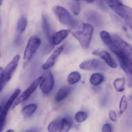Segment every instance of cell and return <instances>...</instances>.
Segmentation results:
<instances>
[{
  "label": "cell",
  "instance_id": "obj_15",
  "mask_svg": "<svg viewBox=\"0 0 132 132\" xmlns=\"http://www.w3.org/2000/svg\"><path fill=\"white\" fill-rule=\"evenodd\" d=\"M70 31L64 30L57 31L52 34V40L54 45H57L64 40L69 34Z\"/></svg>",
  "mask_w": 132,
  "mask_h": 132
},
{
  "label": "cell",
  "instance_id": "obj_34",
  "mask_svg": "<svg viewBox=\"0 0 132 132\" xmlns=\"http://www.w3.org/2000/svg\"><path fill=\"white\" fill-rule=\"evenodd\" d=\"M74 1H79V0H74Z\"/></svg>",
  "mask_w": 132,
  "mask_h": 132
},
{
  "label": "cell",
  "instance_id": "obj_24",
  "mask_svg": "<svg viewBox=\"0 0 132 132\" xmlns=\"http://www.w3.org/2000/svg\"><path fill=\"white\" fill-rule=\"evenodd\" d=\"M125 80L124 78H119L114 81L113 85L116 90L119 92H121L125 89Z\"/></svg>",
  "mask_w": 132,
  "mask_h": 132
},
{
  "label": "cell",
  "instance_id": "obj_25",
  "mask_svg": "<svg viewBox=\"0 0 132 132\" xmlns=\"http://www.w3.org/2000/svg\"><path fill=\"white\" fill-rule=\"evenodd\" d=\"M88 117V115L84 112H79L75 115L76 121L78 123H82L85 121Z\"/></svg>",
  "mask_w": 132,
  "mask_h": 132
},
{
  "label": "cell",
  "instance_id": "obj_11",
  "mask_svg": "<svg viewBox=\"0 0 132 132\" xmlns=\"http://www.w3.org/2000/svg\"><path fill=\"white\" fill-rule=\"evenodd\" d=\"M85 18L87 21L97 27L103 25L104 21L102 17L98 13L93 10H90L85 13Z\"/></svg>",
  "mask_w": 132,
  "mask_h": 132
},
{
  "label": "cell",
  "instance_id": "obj_23",
  "mask_svg": "<svg viewBox=\"0 0 132 132\" xmlns=\"http://www.w3.org/2000/svg\"><path fill=\"white\" fill-rule=\"evenodd\" d=\"M61 123V119H56L48 125L47 130L49 132H55L60 129Z\"/></svg>",
  "mask_w": 132,
  "mask_h": 132
},
{
  "label": "cell",
  "instance_id": "obj_14",
  "mask_svg": "<svg viewBox=\"0 0 132 132\" xmlns=\"http://www.w3.org/2000/svg\"><path fill=\"white\" fill-rule=\"evenodd\" d=\"M105 3L119 16L124 10L126 5H123L120 0H103Z\"/></svg>",
  "mask_w": 132,
  "mask_h": 132
},
{
  "label": "cell",
  "instance_id": "obj_32",
  "mask_svg": "<svg viewBox=\"0 0 132 132\" xmlns=\"http://www.w3.org/2000/svg\"><path fill=\"white\" fill-rule=\"evenodd\" d=\"M1 110H2V107L1 106H0V113L1 112Z\"/></svg>",
  "mask_w": 132,
  "mask_h": 132
},
{
  "label": "cell",
  "instance_id": "obj_26",
  "mask_svg": "<svg viewBox=\"0 0 132 132\" xmlns=\"http://www.w3.org/2000/svg\"><path fill=\"white\" fill-rule=\"evenodd\" d=\"M127 106V101L126 96H122L119 104L120 113L122 114L126 109Z\"/></svg>",
  "mask_w": 132,
  "mask_h": 132
},
{
  "label": "cell",
  "instance_id": "obj_21",
  "mask_svg": "<svg viewBox=\"0 0 132 132\" xmlns=\"http://www.w3.org/2000/svg\"><path fill=\"white\" fill-rule=\"evenodd\" d=\"M104 76L99 73H94L91 76L90 82L94 86H98L102 83L104 80Z\"/></svg>",
  "mask_w": 132,
  "mask_h": 132
},
{
  "label": "cell",
  "instance_id": "obj_29",
  "mask_svg": "<svg viewBox=\"0 0 132 132\" xmlns=\"http://www.w3.org/2000/svg\"><path fill=\"white\" fill-rule=\"evenodd\" d=\"M109 117L110 119L112 121H116L117 120V115L116 112L113 110H111L109 113Z\"/></svg>",
  "mask_w": 132,
  "mask_h": 132
},
{
  "label": "cell",
  "instance_id": "obj_28",
  "mask_svg": "<svg viewBox=\"0 0 132 132\" xmlns=\"http://www.w3.org/2000/svg\"><path fill=\"white\" fill-rule=\"evenodd\" d=\"M102 131L103 132H112V126L109 123H105L103 126Z\"/></svg>",
  "mask_w": 132,
  "mask_h": 132
},
{
  "label": "cell",
  "instance_id": "obj_22",
  "mask_svg": "<svg viewBox=\"0 0 132 132\" xmlns=\"http://www.w3.org/2000/svg\"><path fill=\"white\" fill-rule=\"evenodd\" d=\"M69 7L74 15L77 16L80 13L81 6L78 1L72 0L69 4Z\"/></svg>",
  "mask_w": 132,
  "mask_h": 132
},
{
  "label": "cell",
  "instance_id": "obj_35",
  "mask_svg": "<svg viewBox=\"0 0 132 132\" xmlns=\"http://www.w3.org/2000/svg\"><path fill=\"white\" fill-rule=\"evenodd\" d=\"M0 57H1V53H0Z\"/></svg>",
  "mask_w": 132,
  "mask_h": 132
},
{
  "label": "cell",
  "instance_id": "obj_8",
  "mask_svg": "<svg viewBox=\"0 0 132 132\" xmlns=\"http://www.w3.org/2000/svg\"><path fill=\"white\" fill-rule=\"evenodd\" d=\"M54 85V76L51 71L46 72L44 77L40 84V89L44 94H48L51 92Z\"/></svg>",
  "mask_w": 132,
  "mask_h": 132
},
{
  "label": "cell",
  "instance_id": "obj_31",
  "mask_svg": "<svg viewBox=\"0 0 132 132\" xmlns=\"http://www.w3.org/2000/svg\"><path fill=\"white\" fill-rule=\"evenodd\" d=\"M7 132H14V130H13L12 129H10L9 130H7Z\"/></svg>",
  "mask_w": 132,
  "mask_h": 132
},
{
  "label": "cell",
  "instance_id": "obj_27",
  "mask_svg": "<svg viewBox=\"0 0 132 132\" xmlns=\"http://www.w3.org/2000/svg\"><path fill=\"white\" fill-rule=\"evenodd\" d=\"M6 85L3 79V69L0 67V93Z\"/></svg>",
  "mask_w": 132,
  "mask_h": 132
},
{
  "label": "cell",
  "instance_id": "obj_1",
  "mask_svg": "<svg viewBox=\"0 0 132 132\" xmlns=\"http://www.w3.org/2000/svg\"><path fill=\"white\" fill-rule=\"evenodd\" d=\"M108 48L117 56L120 66L128 75L132 73V47L117 35H111V41Z\"/></svg>",
  "mask_w": 132,
  "mask_h": 132
},
{
  "label": "cell",
  "instance_id": "obj_20",
  "mask_svg": "<svg viewBox=\"0 0 132 132\" xmlns=\"http://www.w3.org/2000/svg\"><path fill=\"white\" fill-rule=\"evenodd\" d=\"M72 122L71 119L65 118L61 119V123L59 131L60 132H67L71 127Z\"/></svg>",
  "mask_w": 132,
  "mask_h": 132
},
{
  "label": "cell",
  "instance_id": "obj_9",
  "mask_svg": "<svg viewBox=\"0 0 132 132\" xmlns=\"http://www.w3.org/2000/svg\"><path fill=\"white\" fill-rule=\"evenodd\" d=\"M21 90L20 89H17L14 91L12 95L9 98L5 104L4 108L1 110L0 115V123L4 124L6 119L7 113L11 106L13 105L14 101L16 100L18 96L20 94Z\"/></svg>",
  "mask_w": 132,
  "mask_h": 132
},
{
  "label": "cell",
  "instance_id": "obj_10",
  "mask_svg": "<svg viewBox=\"0 0 132 132\" xmlns=\"http://www.w3.org/2000/svg\"><path fill=\"white\" fill-rule=\"evenodd\" d=\"M92 54L102 59L106 64L111 68H117L118 66L117 63L108 52L104 50H96L93 52Z\"/></svg>",
  "mask_w": 132,
  "mask_h": 132
},
{
  "label": "cell",
  "instance_id": "obj_2",
  "mask_svg": "<svg viewBox=\"0 0 132 132\" xmlns=\"http://www.w3.org/2000/svg\"><path fill=\"white\" fill-rule=\"evenodd\" d=\"M93 28L89 23H84L78 30L72 32V35L79 42L82 47L86 49L89 47Z\"/></svg>",
  "mask_w": 132,
  "mask_h": 132
},
{
  "label": "cell",
  "instance_id": "obj_4",
  "mask_svg": "<svg viewBox=\"0 0 132 132\" xmlns=\"http://www.w3.org/2000/svg\"><path fill=\"white\" fill-rule=\"evenodd\" d=\"M41 40L38 36L31 37L26 46L23 55L24 65V67L33 57L35 52L40 47Z\"/></svg>",
  "mask_w": 132,
  "mask_h": 132
},
{
  "label": "cell",
  "instance_id": "obj_12",
  "mask_svg": "<svg viewBox=\"0 0 132 132\" xmlns=\"http://www.w3.org/2000/svg\"><path fill=\"white\" fill-rule=\"evenodd\" d=\"M64 50V47L61 46L56 48L52 54L50 55L47 61L42 65V68L43 70H47L53 67L58 58Z\"/></svg>",
  "mask_w": 132,
  "mask_h": 132
},
{
  "label": "cell",
  "instance_id": "obj_18",
  "mask_svg": "<svg viewBox=\"0 0 132 132\" xmlns=\"http://www.w3.org/2000/svg\"><path fill=\"white\" fill-rule=\"evenodd\" d=\"M28 20L25 16H22L20 18L17 25V31L18 34H23L26 30L27 26Z\"/></svg>",
  "mask_w": 132,
  "mask_h": 132
},
{
  "label": "cell",
  "instance_id": "obj_16",
  "mask_svg": "<svg viewBox=\"0 0 132 132\" xmlns=\"http://www.w3.org/2000/svg\"><path fill=\"white\" fill-rule=\"evenodd\" d=\"M71 88L68 86H63L58 91L55 97V100L57 103L61 102L68 96L71 93Z\"/></svg>",
  "mask_w": 132,
  "mask_h": 132
},
{
  "label": "cell",
  "instance_id": "obj_7",
  "mask_svg": "<svg viewBox=\"0 0 132 132\" xmlns=\"http://www.w3.org/2000/svg\"><path fill=\"white\" fill-rule=\"evenodd\" d=\"M20 56L19 55H15L10 62L3 69V79L6 85L11 79L18 66Z\"/></svg>",
  "mask_w": 132,
  "mask_h": 132
},
{
  "label": "cell",
  "instance_id": "obj_30",
  "mask_svg": "<svg viewBox=\"0 0 132 132\" xmlns=\"http://www.w3.org/2000/svg\"><path fill=\"white\" fill-rule=\"evenodd\" d=\"M85 1L89 3H92L95 1V0H85Z\"/></svg>",
  "mask_w": 132,
  "mask_h": 132
},
{
  "label": "cell",
  "instance_id": "obj_33",
  "mask_svg": "<svg viewBox=\"0 0 132 132\" xmlns=\"http://www.w3.org/2000/svg\"><path fill=\"white\" fill-rule=\"evenodd\" d=\"M2 1L3 0H0V5L1 4V3H2Z\"/></svg>",
  "mask_w": 132,
  "mask_h": 132
},
{
  "label": "cell",
  "instance_id": "obj_13",
  "mask_svg": "<svg viewBox=\"0 0 132 132\" xmlns=\"http://www.w3.org/2000/svg\"><path fill=\"white\" fill-rule=\"evenodd\" d=\"M42 25L43 31L46 39L49 43V46L51 49L54 48V45L52 40V35L51 29L49 24V21L47 17L45 15H43L42 17Z\"/></svg>",
  "mask_w": 132,
  "mask_h": 132
},
{
  "label": "cell",
  "instance_id": "obj_17",
  "mask_svg": "<svg viewBox=\"0 0 132 132\" xmlns=\"http://www.w3.org/2000/svg\"><path fill=\"white\" fill-rule=\"evenodd\" d=\"M37 108V106L35 103L28 104L24 106L21 111L22 115L26 117L31 116L35 112Z\"/></svg>",
  "mask_w": 132,
  "mask_h": 132
},
{
  "label": "cell",
  "instance_id": "obj_6",
  "mask_svg": "<svg viewBox=\"0 0 132 132\" xmlns=\"http://www.w3.org/2000/svg\"><path fill=\"white\" fill-rule=\"evenodd\" d=\"M79 68L86 71H104L107 69V66L105 63L96 59H89L81 63Z\"/></svg>",
  "mask_w": 132,
  "mask_h": 132
},
{
  "label": "cell",
  "instance_id": "obj_3",
  "mask_svg": "<svg viewBox=\"0 0 132 132\" xmlns=\"http://www.w3.org/2000/svg\"><path fill=\"white\" fill-rule=\"evenodd\" d=\"M53 11L59 22L69 27L75 28L78 26V22L71 16L67 10L62 7L55 6Z\"/></svg>",
  "mask_w": 132,
  "mask_h": 132
},
{
  "label": "cell",
  "instance_id": "obj_5",
  "mask_svg": "<svg viewBox=\"0 0 132 132\" xmlns=\"http://www.w3.org/2000/svg\"><path fill=\"white\" fill-rule=\"evenodd\" d=\"M43 76H40L35 79L31 84L19 96V97L17 98L16 100L13 105V109L15 108L19 104L27 100L30 96L34 93V92L37 89V88L43 79Z\"/></svg>",
  "mask_w": 132,
  "mask_h": 132
},
{
  "label": "cell",
  "instance_id": "obj_19",
  "mask_svg": "<svg viewBox=\"0 0 132 132\" xmlns=\"http://www.w3.org/2000/svg\"><path fill=\"white\" fill-rule=\"evenodd\" d=\"M81 75L78 71H74L71 72L68 76L67 81L70 85H74L80 81Z\"/></svg>",
  "mask_w": 132,
  "mask_h": 132
}]
</instances>
